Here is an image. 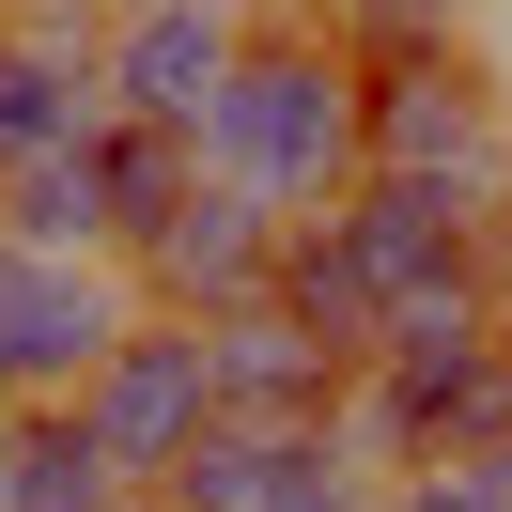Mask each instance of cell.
Returning a JSON list of instances; mask_svg holds the SVG:
<instances>
[{"label":"cell","instance_id":"obj_1","mask_svg":"<svg viewBox=\"0 0 512 512\" xmlns=\"http://www.w3.org/2000/svg\"><path fill=\"white\" fill-rule=\"evenodd\" d=\"M202 156L233 187H264L280 218H326V202L373 187V47L357 32H311V16H264L233 94L202 109Z\"/></svg>","mask_w":512,"mask_h":512},{"label":"cell","instance_id":"obj_10","mask_svg":"<svg viewBox=\"0 0 512 512\" xmlns=\"http://www.w3.org/2000/svg\"><path fill=\"white\" fill-rule=\"evenodd\" d=\"M125 450L94 435V404H0V512H125Z\"/></svg>","mask_w":512,"mask_h":512},{"label":"cell","instance_id":"obj_4","mask_svg":"<svg viewBox=\"0 0 512 512\" xmlns=\"http://www.w3.org/2000/svg\"><path fill=\"white\" fill-rule=\"evenodd\" d=\"M156 311L140 264L109 249H32V233H0V404H78L94 357Z\"/></svg>","mask_w":512,"mask_h":512},{"label":"cell","instance_id":"obj_8","mask_svg":"<svg viewBox=\"0 0 512 512\" xmlns=\"http://www.w3.org/2000/svg\"><path fill=\"white\" fill-rule=\"evenodd\" d=\"M218 388H233V419H357V357L311 342L280 295L218 311Z\"/></svg>","mask_w":512,"mask_h":512},{"label":"cell","instance_id":"obj_7","mask_svg":"<svg viewBox=\"0 0 512 512\" xmlns=\"http://www.w3.org/2000/svg\"><path fill=\"white\" fill-rule=\"evenodd\" d=\"M280 233H295V218H280L264 187L202 171V202L156 233V249H140V295H156V311H202V326H218V311H249V295L280 280Z\"/></svg>","mask_w":512,"mask_h":512},{"label":"cell","instance_id":"obj_2","mask_svg":"<svg viewBox=\"0 0 512 512\" xmlns=\"http://www.w3.org/2000/svg\"><path fill=\"white\" fill-rule=\"evenodd\" d=\"M357 435H373L388 481L497 450L512 435V295H419L357 373Z\"/></svg>","mask_w":512,"mask_h":512},{"label":"cell","instance_id":"obj_9","mask_svg":"<svg viewBox=\"0 0 512 512\" xmlns=\"http://www.w3.org/2000/svg\"><path fill=\"white\" fill-rule=\"evenodd\" d=\"M264 295H280V311L311 326V342H342L357 373H373V342H388V326H404V295L373 280V249H357V218H342V202L280 233V280H264Z\"/></svg>","mask_w":512,"mask_h":512},{"label":"cell","instance_id":"obj_16","mask_svg":"<svg viewBox=\"0 0 512 512\" xmlns=\"http://www.w3.org/2000/svg\"><path fill=\"white\" fill-rule=\"evenodd\" d=\"M342 512H388V481H373V497H342Z\"/></svg>","mask_w":512,"mask_h":512},{"label":"cell","instance_id":"obj_18","mask_svg":"<svg viewBox=\"0 0 512 512\" xmlns=\"http://www.w3.org/2000/svg\"><path fill=\"white\" fill-rule=\"evenodd\" d=\"M0 16H16V0H0Z\"/></svg>","mask_w":512,"mask_h":512},{"label":"cell","instance_id":"obj_3","mask_svg":"<svg viewBox=\"0 0 512 512\" xmlns=\"http://www.w3.org/2000/svg\"><path fill=\"white\" fill-rule=\"evenodd\" d=\"M373 171L404 187H450L466 218H512V78L450 47H373Z\"/></svg>","mask_w":512,"mask_h":512},{"label":"cell","instance_id":"obj_17","mask_svg":"<svg viewBox=\"0 0 512 512\" xmlns=\"http://www.w3.org/2000/svg\"><path fill=\"white\" fill-rule=\"evenodd\" d=\"M125 512H171V497H125Z\"/></svg>","mask_w":512,"mask_h":512},{"label":"cell","instance_id":"obj_13","mask_svg":"<svg viewBox=\"0 0 512 512\" xmlns=\"http://www.w3.org/2000/svg\"><path fill=\"white\" fill-rule=\"evenodd\" d=\"M481 0H357V47H450Z\"/></svg>","mask_w":512,"mask_h":512},{"label":"cell","instance_id":"obj_6","mask_svg":"<svg viewBox=\"0 0 512 512\" xmlns=\"http://www.w3.org/2000/svg\"><path fill=\"white\" fill-rule=\"evenodd\" d=\"M249 0H109L94 16V63H109V109H156V125H202L249 63Z\"/></svg>","mask_w":512,"mask_h":512},{"label":"cell","instance_id":"obj_14","mask_svg":"<svg viewBox=\"0 0 512 512\" xmlns=\"http://www.w3.org/2000/svg\"><path fill=\"white\" fill-rule=\"evenodd\" d=\"M388 512H481V497H466L450 466H404V481H388Z\"/></svg>","mask_w":512,"mask_h":512},{"label":"cell","instance_id":"obj_11","mask_svg":"<svg viewBox=\"0 0 512 512\" xmlns=\"http://www.w3.org/2000/svg\"><path fill=\"white\" fill-rule=\"evenodd\" d=\"M94 171H109V249H156V233L171 218H187V202H202V171H218V156H202V125H156V109H109V125H94Z\"/></svg>","mask_w":512,"mask_h":512},{"label":"cell","instance_id":"obj_5","mask_svg":"<svg viewBox=\"0 0 512 512\" xmlns=\"http://www.w3.org/2000/svg\"><path fill=\"white\" fill-rule=\"evenodd\" d=\"M78 404H94V435L125 450V481L156 497V481L233 419V388H218V326H202V311H140L125 342L94 357V388H78Z\"/></svg>","mask_w":512,"mask_h":512},{"label":"cell","instance_id":"obj_12","mask_svg":"<svg viewBox=\"0 0 512 512\" xmlns=\"http://www.w3.org/2000/svg\"><path fill=\"white\" fill-rule=\"evenodd\" d=\"M0 233H32V249H109V171L94 140H63V156H32L16 187H0ZM125 264V249H109Z\"/></svg>","mask_w":512,"mask_h":512},{"label":"cell","instance_id":"obj_15","mask_svg":"<svg viewBox=\"0 0 512 512\" xmlns=\"http://www.w3.org/2000/svg\"><path fill=\"white\" fill-rule=\"evenodd\" d=\"M249 16H311V32H357V0H249Z\"/></svg>","mask_w":512,"mask_h":512}]
</instances>
